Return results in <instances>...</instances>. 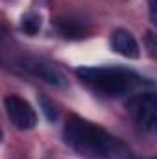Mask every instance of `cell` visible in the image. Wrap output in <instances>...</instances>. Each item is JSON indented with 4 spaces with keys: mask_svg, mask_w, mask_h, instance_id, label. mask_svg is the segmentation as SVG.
Wrapping results in <instances>:
<instances>
[{
    "mask_svg": "<svg viewBox=\"0 0 157 159\" xmlns=\"http://www.w3.org/2000/svg\"><path fill=\"white\" fill-rule=\"evenodd\" d=\"M65 143L83 157L91 159H128V148L109 135L104 128L83 120L79 117H70L63 129Z\"/></svg>",
    "mask_w": 157,
    "mask_h": 159,
    "instance_id": "1",
    "label": "cell"
},
{
    "mask_svg": "<svg viewBox=\"0 0 157 159\" xmlns=\"http://www.w3.org/2000/svg\"><path fill=\"white\" fill-rule=\"evenodd\" d=\"M78 78L89 87L105 94H124L142 83V78L124 67H79Z\"/></svg>",
    "mask_w": 157,
    "mask_h": 159,
    "instance_id": "2",
    "label": "cell"
},
{
    "mask_svg": "<svg viewBox=\"0 0 157 159\" xmlns=\"http://www.w3.org/2000/svg\"><path fill=\"white\" fill-rule=\"evenodd\" d=\"M128 111L133 120L148 133H152L157 126V98L154 93L133 96L128 102Z\"/></svg>",
    "mask_w": 157,
    "mask_h": 159,
    "instance_id": "3",
    "label": "cell"
},
{
    "mask_svg": "<svg viewBox=\"0 0 157 159\" xmlns=\"http://www.w3.org/2000/svg\"><path fill=\"white\" fill-rule=\"evenodd\" d=\"M4 107H6V113H7L9 120L15 124V128H19V129L35 128V124H37L35 109L24 98H20L17 94H7L4 98Z\"/></svg>",
    "mask_w": 157,
    "mask_h": 159,
    "instance_id": "4",
    "label": "cell"
},
{
    "mask_svg": "<svg viewBox=\"0 0 157 159\" xmlns=\"http://www.w3.org/2000/svg\"><path fill=\"white\" fill-rule=\"evenodd\" d=\"M22 63H24V65H22L24 69H28L32 74H35V76H39L41 80H44L46 83H52V85H56V87H65V85H67L65 74H63L54 63H50V61H46V59H41V57H26Z\"/></svg>",
    "mask_w": 157,
    "mask_h": 159,
    "instance_id": "5",
    "label": "cell"
},
{
    "mask_svg": "<svg viewBox=\"0 0 157 159\" xmlns=\"http://www.w3.org/2000/svg\"><path fill=\"white\" fill-rule=\"evenodd\" d=\"M111 44H113V50L117 54L124 56V57H129V59H137L139 54H141L139 43L133 37V34L128 32V30H122V28H118V30L113 32Z\"/></svg>",
    "mask_w": 157,
    "mask_h": 159,
    "instance_id": "6",
    "label": "cell"
},
{
    "mask_svg": "<svg viewBox=\"0 0 157 159\" xmlns=\"http://www.w3.org/2000/svg\"><path fill=\"white\" fill-rule=\"evenodd\" d=\"M57 28L65 37H70V39L72 37H83V34H85L81 22L74 20V19H61L57 22Z\"/></svg>",
    "mask_w": 157,
    "mask_h": 159,
    "instance_id": "7",
    "label": "cell"
},
{
    "mask_svg": "<svg viewBox=\"0 0 157 159\" xmlns=\"http://www.w3.org/2000/svg\"><path fill=\"white\" fill-rule=\"evenodd\" d=\"M20 28L24 34L28 35H35L41 30V17L37 13H28L22 17V22H20Z\"/></svg>",
    "mask_w": 157,
    "mask_h": 159,
    "instance_id": "8",
    "label": "cell"
},
{
    "mask_svg": "<svg viewBox=\"0 0 157 159\" xmlns=\"http://www.w3.org/2000/svg\"><path fill=\"white\" fill-rule=\"evenodd\" d=\"M39 104H41V107H43V113L46 115V119L50 120V122L57 120V109H56V106H54L48 98L41 96V98H39Z\"/></svg>",
    "mask_w": 157,
    "mask_h": 159,
    "instance_id": "9",
    "label": "cell"
},
{
    "mask_svg": "<svg viewBox=\"0 0 157 159\" xmlns=\"http://www.w3.org/2000/svg\"><path fill=\"white\" fill-rule=\"evenodd\" d=\"M150 6V20L152 24H157V0H148Z\"/></svg>",
    "mask_w": 157,
    "mask_h": 159,
    "instance_id": "10",
    "label": "cell"
},
{
    "mask_svg": "<svg viewBox=\"0 0 157 159\" xmlns=\"http://www.w3.org/2000/svg\"><path fill=\"white\" fill-rule=\"evenodd\" d=\"M0 141H2V129H0Z\"/></svg>",
    "mask_w": 157,
    "mask_h": 159,
    "instance_id": "11",
    "label": "cell"
}]
</instances>
